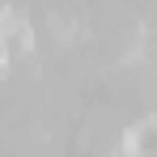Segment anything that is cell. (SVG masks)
<instances>
[{
	"label": "cell",
	"instance_id": "1",
	"mask_svg": "<svg viewBox=\"0 0 157 157\" xmlns=\"http://www.w3.org/2000/svg\"><path fill=\"white\" fill-rule=\"evenodd\" d=\"M157 128V110H149L140 123H132V128H123V136H119V157H140V149H144V132Z\"/></svg>",
	"mask_w": 157,
	"mask_h": 157
},
{
	"label": "cell",
	"instance_id": "2",
	"mask_svg": "<svg viewBox=\"0 0 157 157\" xmlns=\"http://www.w3.org/2000/svg\"><path fill=\"white\" fill-rule=\"evenodd\" d=\"M21 21H26V17H21L13 4H0V43H9V34H17Z\"/></svg>",
	"mask_w": 157,
	"mask_h": 157
},
{
	"label": "cell",
	"instance_id": "3",
	"mask_svg": "<svg viewBox=\"0 0 157 157\" xmlns=\"http://www.w3.org/2000/svg\"><path fill=\"white\" fill-rule=\"evenodd\" d=\"M9 68V43H0V72Z\"/></svg>",
	"mask_w": 157,
	"mask_h": 157
}]
</instances>
